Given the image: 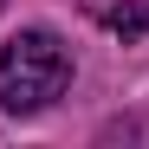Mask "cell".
<instances>
[{"label": "cell", "mask_w": 149, "mask_h": 149, "mask_svg": "<svg viewBox=\"0 0 149 149\" xmlns=\"http://www.w3.org/2000/svg\"><path fill=\"white\" fill-rule=\"evenodd\" d=\"M65 78H71V52L45 26H33V33L0 45V104L7 110H45L65 91Z\"/></svg>", "instance_id": "6da1fadb"}, {"label": "cell", "mask_w": 149, "mask_h": 149, "mask_svg": "<svg viewBox=\"0 0 149 149\" xmlns=\"http://www.w3.org/2000/svg\"><path fill=\"white\" fill-rule=\"evenodd\" d=\"M104 26H110L117 39H143V26H149V7H143V0H123V7H110V13H104Z\"/></svg>", "instance_id": "7a4b0ae2"}]
</instances>
